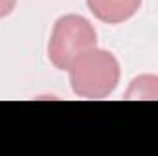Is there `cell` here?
Returning <instances> with one entry per match:
<instances>
[{"label": "cell", "mask_w": 158, "mask_h": 156, "mask_svg": "<svg viewBox=\"0 0 158 156\" xmlns=\"http://www.w3.org/2000/svg\"><path fill=\"white\" fill-rule=\"evenodd\" d=\"M123 99H140V101H158V76L142 74L131 81Z\"/></svg>", "instance_id": "cell-4"}, {"label": "cell", "mask_w": 158, "mask_h": 156, "mask_svg": "<svg viewBox=\"0 0 158 156\" xmlns=\"http://www.w3.org/2000/svg\"><path fill=\"white\" fill-rule=\"evenodd\" d=\"M17 7V0H0V20L9 17Z\"/></svg>", "instance_id": "cell-5"}, {"label": "cell", "mask_w": 158, "mask_h": 156, "mask_svg": "<svg viewBox=\"0 0 158 156\" xmlns=\"http://www.w3.org/2000/svg\"><path fill=\"white\" fill-rule=\"evenodd\" d=\"M92 48H98V33L88 18L70 13L55 20L48 40V59L57 70L68 72L72 63Z\"/></svg>", "instance_id": "cell-2"}, {"label": "cell", "mask_w": 158, "mask_h": 156, "mask_svg": "<svg viewBox=\"0 0 158 156\" xmlns=\"http://www.w3.org/2000/svg\"><path fill=\"white\" fill-rule=\"evenodd\" d=\"M121 68L114 53L92 48L77 57L68 68L72 92L83 99H105L119 83Z\"/></svg>", "instance_id": "cell-1"}, {"label": "cell", "mask_w": 158, "mask_h": 156, "mask_svg": "<svg viewBox=\"0 0 158 156\" xmlns=\"http://www.w3.org/2000/svg\"><path fill=\"white\" fill-rule=\"evenodd\" d=\"M90 13L105 24H123L142 7V0H86Z\"/></svg>", "instance_id": "cell-3"}]
</instances>
